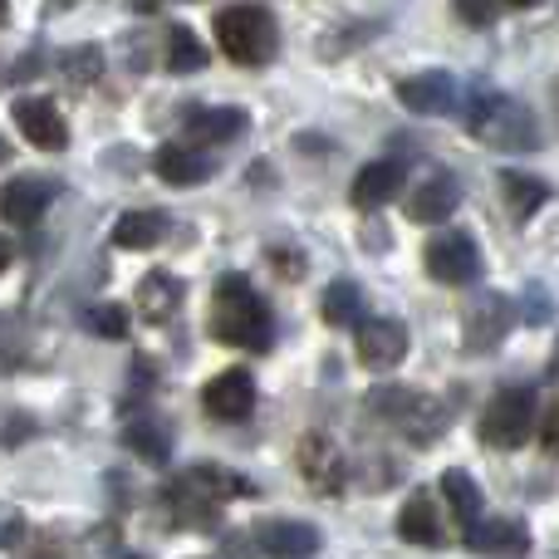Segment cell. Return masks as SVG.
Listing matches in <instances>:
<instances>
[{"label":"cell","instance_id":"24","mask_svg":"<svg viewBox=\"0 0 559 559\" xmlns=\"http://www.w3.org/2000/svg\"><path fill=\"white\" fill-rule=\"evenodd\" d=\"M501 192H506V206H511L515 222H531V216L550 202V187L531 173H501Z\"/></svg>","mask_w":559,"mask_h":559},{"label":"cell","instance_id":"12","mask_svg":"<svg viewBox=\"0 0 559 559\" xmlns=\"http://www.w3.org/2000/svg\"><path fill=\"white\" fill-rule=\"evenodd\" d=\"M407 187V167L393 163V157H383V163H368L364 173L354 177V187H348V202L358 206V212H378V206H388L397 192Z\"/></svg>","mask_w":559,"mask_h":559},{"label":"cell","instance_id":"35","mask_svg":"<svg viewBox=\"0 0 559 559\" xmlns=\"http://www.w3.org/2000/svg\"><path fill=\"white\" fill-rule=\"evenodd\" d=\"M10 261H15V251H10V241H0V275H5Z\"/></svg>","mask_w":559,"mask_h":559},{"label":"cell","instance_id":"13","mask_svg":"<svg viewBox=\"0 0 559 559\" xmlns=\"http://www.w3.org/2000/svg\"><path fill=\"white\" fill-rule=\"evenodd\" d=\"M49 202H55V182L49 177H15L0 192V216L10 226H35L49 212Z\"/></svg>","mask_w":559,"mask_h":559},{"label":"cell","instance_id":"10","mask_svg":"<svg viewBox=\"0 0 559 559\" xmlns=\"http://www.w3.org/2000/svg\"><path fill=\"white\" fill-rule=\"evenodd\" d=\"M10 114H15V128L25 133L29 147H39V153H64L69 147V123H64V114L55 108V98L25 94V98L10 104Z\"/></svg>","mask_w":559,"mask_h":559},{"label":"cell","instance_id":"27","mask_svg":"<svg viewBox=\"0 0 559 559\" xmlns=\"http://www.w3.org/2000/svg\"><path fill=\"white\" fill-rule=\"evenodd\" d=\"M319 309H324L329 324L338 329H354L358 319H364V289L354 285V280H338V285L324 289V299H319Z\"/></svg>","mask_w":559,"mask_h":559},{"label":"cell","instance_id":"30","mask_svg":"<svg viewBox=\"0 0 559 559\" xmlns=\"http://www.w3.org/2000/svg\"><path fill=\"white\" fill-rule=\"evenodd\" d=\"M84 324L94 329V334H104V338H123L128 334V309L123 305H94L84 314Z\"/></svg>","mask_w":559,"mask_h":559},{"label":"cell","instance_id":"17","mask_svg":"<svg viewBox=\"0 0 559 559\" xmlns=\"http://www.w3.org/2000/svg\"><path fill=\"white\" fill-rule=\"evenodd\" d=\"M397 104L407 108V114H423V118H437V114H447V108L456 104V84L447 74H413V79H403L397 84Z\"/></svg>","mask_w":559,"mask_h":559},{"label":"cell","instance_id":"32","mask_svg":"<svg viewBox=\"0 0 559 559\" xmlns=\"http://www.w3.org/2000/svg\"><path fill=\"white\" fill-rule=\"evenodd\" d=\"M29 432H35L29 417H0V447H20Z\"/></svg>","mask_w":559,"mask_h":559},{"label":"cell","instance_id":"15","mask_svg":"<svg viewBox=\"0 0 559 559\" xmlns=\"http://www.w3.org/2000/svg\"><path fill=\"white\" fill-rule=\"evenodd\" d=\"M133 309L147 319V324H167V319L182 309V280L173 271H147L133 289Z\"/></svg>","mask_w":559,"mask_h":559},{"label":"cell","instance_id":"3","mask_svg":"<svg viewBox=\"0 0 559 559\" xmlns=\"http://www.w3.org/2000/svg\"><path fill=\"white\" fill-rule=\"evenodd\" d=\"M466 128H472L476 143L501 147V153H531V147H540V123H535V114L521 104V98L496 94V88L472 94Z\"/></svg>","mask_w":559,"mask_h":559},{"label":"cell","instance_id":"14","mask_svg":"<svg viewBox=\"0 0 559 559\" xmlns=\"http://www.w3.org/2000/svg\"><path fill=\"white\" fill-rule=\"evenodd\" d=\"M466 550L472 555H525L531 550V531H525L521 521H506V515H496V521L476 515V521L466 525Z\"/></svg>","mask_w":559,"mask_h":559},{"label":"cell","instance_id":"1","mask_svg":"<svg viewBox=\"0 0 559 559\" xmlns=\"http://www.w3.org/2000/svg\"><path fill=\"white\" fill-rule=\"evenodd\" d=\"M236 496H255V486L246 476L226 472V466H206V462L187 466L163 486V506L182 531H212L222 506L236 501Z\"/></svg>","mask_w":559,"mask_h":559},{"label":"cell","instance_id":"25","mask_svg":"<svg viewBox=\"0 0 559 559\" xmlns=\"http://www.w3.org/2000/svg\"><path fill=\"white\" fill-rule=\"evenodd\" d=\"M437 491H442V501H447V511H452V521L462 525H472L476 515H481V491H476V481L466 472H442V481H437Z\"/></svg>","mask_w":559,"mask_h":559},{"label":"cell","instance_id":"23","mask_svg":"<svg viewBox=\"0 0 559 559\" xmlns=\"http://www.w3.org/2000/svg\"><path fill=\"white\" fill-rule=\"evenodd\" d=\"M167 236V216L163 212H123L114 226V246L118 251H153L157 241Z\"/></svg>","mask_w":559,"mask_h":559},{"label":"cell","instance_id":"9","mask_svg":"<svg viewBox=\"0 0 559 559\" xmlns=\"http://www.w3.org/2000/svg\"><path fill=\"white\" fill-rule=\"evenodd\" d=\"M407 344H413V334H407L403 319H358L354 324V348L358 358H364V368H373V373H388V368H397L407 358Z\"/></svg>","mask_w":559,"mask_h":559},{"label":"cell","instance_id":"20","mask_svg":"<svg viewBox=\"0 0 559 559\" xmlns=\"http://www.w3.org/2000/svg\"><path fill=\"white\" fill-rule=\"evenodd\" d=\"M153 173L163 177L167 187H197V182H206L212 163H206L197 147H187V143H163L157 147V157H153Z\"/></svg>","mask_w":559,"mask_h":559},{"label":"cell","instance_id":"26","mask_svg":"<svg viewBox=\"0 0 559 559\" xmlns=\"http://www.w3.org/2000/svg\"><path fill=\"white\" fill-rule=\"evenodd\" d=\"M397 535L413 545H437L442 540V521H437V506L427 496H413V501L397 511Z\"/></svg>","mask_w":559,"mask_h":559},{"label":"cell","instance_id":"7","mask_svg":"<svg viewBox=\"0 0 559 559\" xmlns=\"http://www.w3.org/2000/svg\"><path fill=\"white\" fill-rule=\"evenodd\" d=\"M295 466H299V476H305V486L314 496H338V491H344V481H348L344 452H338L324 432H305V437H299Z\"/></svg>","mask_w":559,"mask_h":559},{"label":"cell","instance_id":"6","mask_svg":"<svg viewBox=\"0 0 559 559\" xmlns=\"http://www.w3.org/2000/svg\"><path fill=\"white\" fill-rule=\"evenodd\" d=\"M535 393L521 383L501 388V393L486 403L481 413V442L496 447V452H515V447H525V437L535 432Z\"/></svg>","mask_w":559,"mask_h":559},{"label":"cell","instance_id":"36","mask_svg":"<svg viewBox=\"0 0 559 559\" xmlns=\"http://www.w3.org/2000/svg\"><path fill=\"white\" fill-rule=\"evenodd\" d=\"M506 5H511V10H525V5H535V0H506Z\"/></svg>","mask_w":559,"mask_h":559},{"label":"cell","instance_id":"34","mask_svg":"<svg viewBox=\"0 0 559 559\" xmlns=\"http://www.w3.org/2000/svg\"><path fill=\"white\" fill-rule=\"evenodd\" d=\"M555 442H559V432H555V407H545V423H540V447H545V452H555Z\"/></svg>","mask_w":559,"mask_h":559},{"label":"cell","instance_id":"16","mask_svg":"<svg viewBox=\"0 0 559 559\" xmlns=\"http://www.w3.org/2000/svg\"><path fill=\"white\" fill-rule=\"evenodd\" d=\"M456 206H462V182H456L452 173L427 177V182L417 187L413 197H407V216H413V222H423V226L447 222V216H452Z\"/></svg>","mask_w":559,"mask_h":559},{"label":"cell","instance_id":"28","mask_svg":"<svg viewBox=\"0 0 559 559\" xmlns=\"http://www.w3.org/2000/svg\"><path fill=\"white\" fill-rule=\"evenodd\" d=\"M167 69H173V74H197V69H206V45L187 25L167 29Z\"/></svg>","mask_w":559,"mask_h":559},{"label":"cell","instance_id":"8","mask_svg":"<svg viewBox=\"0 0 559 559\" xmlns=\"http://www.w3.org/2000/svg\"><path fill=\"white\" fill-rule=\"evenodd\" d=\"M423 265H427V275L442 280V285H472V280L481 275V251H476V241L466 231H442L427 241Z\"/></svg>","mask_w":559,"mask_h":559},{"label":"cell","instance_id":"33","mask_svg":"<svg viewBox=\"0 0 559 559\" xmlns=\"http://www.w3.org/2000/svg\"><path fill=\"white\" fill-rule=\"evenodd\" d=\"M271 261H275L280 275H305V255H295V246H289V255H285V246H275Z\"/></svg>","mask_w":559,"mask_h":559},{"label":"cell","instance_id":"4","mask_svg":"<svg viewBox=\"0 0 559 559\" xmlns=\"http://www.w3.org/2000/svg\"><path fill=\"white\" fill-rule=\"evenodd\" d=\"M216 45H222V55L241 69L271 64L275 45H280L275 15L265 5H226L222 15H216Z\"/></svg>","mask_w":559,"mask_h":559},{"label":"cell","instance_id":"19","mask_svg":"<svg viewBox=\"0 0 559 559\" xmlns=\"http://www.w3.org/2000/svg\"><path fill=\"white\" fill-rule=\"evenodd\" d=\"M246 128H251L246 108H187V118H182V133L192 143H231Z\"/></svg>","mask_w":559,"mask_h":559},{"label":"cell","instance_id":"22","mask_svg":"<svg viewBox=\"0 0 559 559\" xmlns=\"http://www.w3.org/2000/svg\"><path fill=\"white\" fill-rule=\"evenodd\" d=\"M123 442L133 447L147 466H167V462H173V427H167L163 417H153V413H138L133 423L123 427Z\"/></svg>","mask_w":559,"mask_h":559},{"label":"cell","instance_id":"29","mask_svg":"<svg viewBox=\"0 0 559 559\" xmlns=\"http://www.w3.org/2000/svg\"><path fill=\"white\" fill-rule=\"evenodd\" d=\"M98 69H104V59H98L94 45H79V49H64V55H59V74H64L69 84H94Z\"/></svg>","mask_w":559,"mask_h":559},{"label":"cell","instance_id":"21","mask_svg":"<svg viewBox=\"0 0 559 559\" xmlns=\"http://www.w3.org/2000/svg\"><path fill=\"white\" fill-rule=\"evenodd\" d=\"M511 329V305L501 295H481L466 309V348H491Z\"/></svg>","mask_w":559,"mask_h":559},{"label":"cell","instance_id":"11","mask_svg":"<svg viewBox=\"0 0 559 559\" xmlns=\"http://www.w3.org/2000/svg\"><path fill=\"white\" fill-rule=\"evenodd\" d=\"M202 407L216 423H246L255 407V378L246 368H226L202 388Z\"/></svg>","mask_w":559,"mask_h":559},{"label":"cell","instance_id":"5","mask_svg":"<svg viewBox=\"0 0 559 559\" xmlns=\"http://www.w3.org/2000/svg\"><path fill=\"white\" fill-rule=\"evenodd\" d=\"M368 407H373L393 432H403L407 442H417V447L437 442V437L447 432V423H452V407L417 393V388H378V393L368 397Z\"/></svg>","mask_w":559,"mask_h":559},{"label":"cell","instance_id":"31","mask_svg":"<svg viewBox=\"0 0 559 559\" xmlns=\"http://www.w3.org/2000/svg\"><path fill=\"white\" fill-rule=\"evenodd\" d=\"M452 5H456V15H462L472 29H486V25H491V20H496L491 0H452Z\"/></svg>","mask_w":559,"mask_h":559},{"label":"cell","instance_id":"37","mask_svg":"<svg viewBox=\"0 0 559 559\" xmlns=\"http://www.w3.org/2000/svg\"><path fill=\"white\" fill-rule=\"evenodd\" d=\"M5 15H10V5H5V0H0V25H5Z\"/></svg>","mask_w":559,"mask_h":559},{"label":"cell","instance_id":"2","mask_svg":"<svg viewBox=\"0 0 559 559\" xmlns=\"http://www.w3.org/2000/svg\"><path fill=\"white\" fill-rule=\"evenodd\" d=\"M206 324H212L216 344L261 354V348H271L275 314H271V305H265V295L246 275H222V285L212 289V314H206Z\"/></svg>","mask_w":559,"mask_h":559},{"label":"cell","instance_id":"18","mask_svg":"<svg viewBox=\"0 0 559 559\" xmlns=\"http://www.w3.org/2000/svg\"><path fill=\"white\" fill-rule=\"evenodd\" d=\"M251 550L275 555V559H305L319 550V531L305 521H265L261 535L251 540Z\"/></svg>","mask_w":559,"mask_h":559}]
</instances>
